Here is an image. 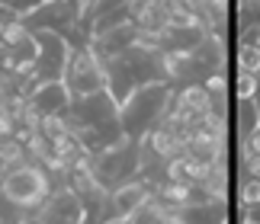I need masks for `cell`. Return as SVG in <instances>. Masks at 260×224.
Instances as JSON below:
<instances>
[{
    "label": "cell",
    "mask_w": 260,
    "mask_h": 224,
    "mask_svg": "<svg viewBox=\"0 0 260 224\" xmlns=\"http://www.w3.org/2000/svg\"><path fill=\"white\" fill-rule=\"evenodd\" d=\"M36 35H39V61H36L32 74H29L32 87H36V84H42V80H58V77H64L68 61H71V52H74L61 32H52V29H39Z\"/></svg>",
    "instance_id": "5b68a950"
},
{
    "label": "cell",
    "mask_w": 260,
    "mask_h": 224,
    "mask_svg": "<svg viewBox=\"0 0 260 224\" xmlns=\"http://www.w3.org/2000/svg\"><path fill=\"white\" fill-rule=\"evenodd\" d=\"M26 160H29V151L16 135L13 138H0V170L7 173V170L19 167V164H26Z\"/></svg>",
    "instance_id": "30bf717a"
},
{
    "label": "cell",
    "mask_w": 260,
    "mask_h": 224,
    "mask_svg": "<svg viewBox=\"0 0 260 224\" xmlns=\"http://www.w3.org/2000/svg\"><path fill=\"white\" fill-rule=\"evenodd\" d=\"M36 218H42V221H84L87 218V205L74 192L71 182H64V186L52 189V196H48L45 205L36 211Z\"/></svg>",
    "instance_id": "8992f818"
},
{
    "label": "cell",
    "mask_w": 260,
    "mask_h": 224,
    "mask_svg": "<svg viewBox=\"0 0 260 224\" xmlns=\"http://www.w3.org/2000/svg\"><path fill=\"white\" fill-rule=\"evenodd\" d=\"M64 80L71 87L74 96H90L96 90L106 87V61L96 55V48L84 42L71 52V61H68V70H64Z\"/></svg>",
    "instance_id": "3957f363"
},
{
    "label": "cell",
    "mask_w": 260,
    "mask_h": 224,
    "mask_svg": "<svg viewBox=\"0 0 260 224\" xmlns=\"http://www.w3.org/2000/svg\"><path fill=\"white\" fill-rule=\"evenodd\" d=\"M138 26L132 23V19H125V23H119V26H113V29H106V32H100V35H93L90 39V45L96 48V55L103 58V61H113L116 55H122V52H128L135 42H138Z\"/></svg>",
    "instance_id": "52a82bcc"
},
{
    "label": "cell",
    "mask_w": 260,
    "mask_h": 224,
    "mask_svg": "<svg viewBox=\"0 0 260 224\" xmlns=\"http://www.w3.org/2000/svg\"><path fill=\"white\" fill-rule=\"evenodd\" d=\"M238 199H241V208H257L260 205V176H244V182L238 186Z\"/></svg>",
    "instance_id": "7c38bea8"
},
{
    "label": "cell",
    "mask_w": 260,
    "mask_h": 224,
    "mask_svg": "<svg viewBox=\"0 0 260 224\" xmlns=\"http://www.w3.org/2000/svg\"><path fill=\"white\" fill-rule=\"evenodd\" d=\"M16 16V10L13 7H7V4H0V35H4V29H7V23Z\"/></svg>",
    "instance_id": "5bb4252c"
},
{
    "label": "cell",
    "mask_w": 260,
    "mask_h": 224,
    "mask_svg": "<svg viewBox=\"0 0 260 224\" xmlns=\"http://www.w3.org/2000/svg\"><path fill=\"white\" fill-rule=\"evenodd\" d=\"M29 103L42 112V116H52V112H64L68 106H71V103H74V93H71V87H68L64 77H58V80H42V84L32 87Z\"/></svg>",
    "instance_id": "ba28073f"
},
{
    "label": "cell",
    "mask_w": 260,
    "mask_h": 224,
    "mask_svg": "<svg viewBox=\"0 0 260 224\" xmlns=\"http://www.w3.org/2000/svg\"><path fill=\"white\" fill-rule=\"evenodd\" d=\"M52 173L36 160H26L0 176V192L23 218H36V211L52 196Z\"/></svg>",
    "instance_id": "7a4b0ae2"
},
{
    "label": "cell",
    "mask_w": 260,
    "mask_h": 224,
    "mask_svg": "<svg viewBox=\"0 0 260 224\" xmlns=\"http://www.w3.org/2000/svg\"><path fill=\"white\" fill-rule=\"evenodd\" d=\"M254 99H257V109H260V87H257V93H254Z\"/></svg>",
    "instance_id": "9a60e30c"
},
{
    "label": "cell",
    "mask_w": 260,
    "mask_h": 224,
    "mask_svg": "<svg viewBox=\"0 0 260 224\" xmlns=\"http://www.w3.org/2000/svg\"><path fill=\"white\" fill-rule=\"evenodd\" d=\"M235 138L241 141L247 138L254 128H260V109H257V99L254 96H235Z\"/></svg>",
    "instance_id": "9c48e42d"
},
{
    "label": "cell",
    "mask_w": 260,
    "mask_h": 224,
    "mask_svg": "<svg viewBox=\"0 0 260 224\" xmlns=\"http://www.w3.org/2000/svg\"><path fill=\"white\" fill-rule=\"evenodd\" d=\"M26 26L39 32V29H52V32L68 35L81 23V0H36L29 10L19 13Z\"/></svg>",
    "instance_id": "277c9868"
},
{
    "label": "cell",
    "mask_w": 260,
    "mask_h": 224,
    "mask_svg": "<svg viewBox=\"0 0 260 224\" xmlns=\"http://www.w3.org/2000/svg\"><path fill=\"white\" fill-rule=\"evenodd\" d=\"M171 96H174L171 80H151V84H142L128 99H122L119 103V119H122L125 135L142 141L164 119L167 106H171Z\"/></svg>",
    "instance_id": "6da1fadb"
},
{
    "label": "cell",
    "mask_w": 260,
    "mask_h": 224,
    "mask_svg": "<svg viewBox=\"0 0 260 224\" xmlns=\"http://www.w3.org/2000/svg\"><path fill=\"white\" fill-rule=\"evenodd\" d=\"M257 87H260V74L238 67V74H235V96H254Z\"/></svg>",
    "instance_id": "4fadbf2b"
},
{
    "label": "cell",
    "mask_w": 260,
    "mask_h": 224,
    "mask_svg": "<svg viewBox=\"0 0 260 224\" xmlns=\"http://www.w3.org/2000/svg\"><path fill=\"white\" fill-rule=\"evenodd\" d=\"M235 64L241 67V70H254V74H260V45H254V42H238Z\"/></svg>",
    "instance_id": "8fae6325"
}]
</instances>
